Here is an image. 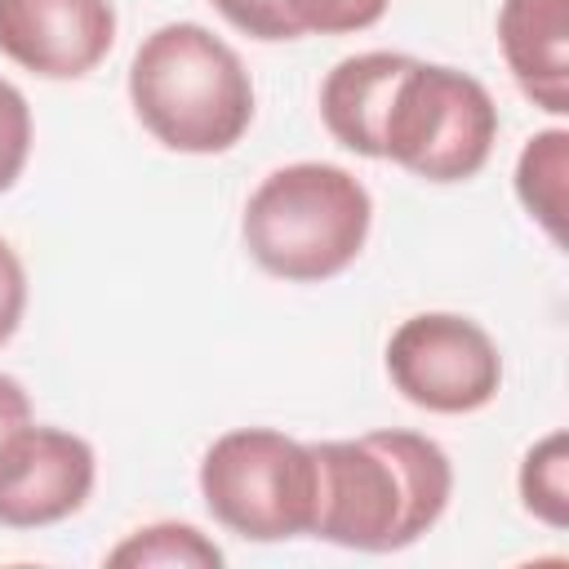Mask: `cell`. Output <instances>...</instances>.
<instances>
[{
  "instance_id": "obj_3",
  "label": "cell",
  "mask_w": 569,
  "mask_h": 569,
  "mask_svg": "<svg viewBox=\"0 0 569 569\" xmlns=\"http://www.w3.org/2000/svg\"><path fill=\"white\" fill-rule=\"evenodd\" d=\"M373 227V200L356 173L329 160L271 169L240 218L249 258L293 284H316L347 271Z\"/></svg>"
},
{
  "instance_id": "obj_13",
  "label": "cell",
  "mask_w": 569,
  "mask_h": 569,
  "mask_svg": "<svg viewBox=\"0 0 569 569\" xmlns=\"http://www.w3.org/2000/svg\"><path fill=\"white\" fill-rule=\"evenodd\" d=\"M520 498H525V511H533L542 525H551V529L569 525V440H565V431L542 436L525 453Z\"/></svg>"
},
{
  "instance_id": "obj_7",
  "label": "cell",
  "mask_w": 569,
  "mask_h": 569,
  "mask_svg": "<svg viewBox=\"0 0 569 569\" xmlns=\"http://www.w3.org/2000/svg\"><path fill=\"white\" fill-rule=\"evenodd\" d=\"M98 480L93 445L62 427H40L36 418L0 445V525L44 529L76 516Z\"/></svg>"
},
{
  "instance_id": "obj_12",
  "label": "cell",
  "mask_w": 569,
  "mask_h": 569,
  "mask_svg": "<svg viewBox=\"0 0 569 569\" xmlns=\"http://www.w3.org/2000/svg\"><path fill=\"white\" fill-rule=\"evenodd\" d=\"M107 565H133V569H147V565H164V569L196 565V569H218L222 565V547L213 538H204L196 525L160 520V525L133 529L124 542H116L107 551Z\"/></svg>"
},
{
  "instance_id": "obj_6",
  "label": "cell",
  "mask_w": 569,
  "mask_h": 569,
  "mask_svg": "<svg viewBox=\"0 0 569 569\" xmlns=\"http://www.w3.org/2000/svg\"><path fill=\"white\" fill-rule=\"evenodd\" d=\"M387 378L427 413H476L502 387V356L471 316L418 311L387 338Z\"/></svg>"
},
{
  "instance_id": "obj_4",
  "label": "cell",
  "mask_w": 569,
  "mask_h": 569,
  "mask_svg": "<svg viewBox=\"0 0 569 569\" xmlns=\"http://www.w3.org/2000/svg\"><path fill=\"white\" fill-rule=\"evenodd\" d=\"M200 498L222 529L249 542L302 538L320 502L316 449L271 427L222 431L200 458Z\"/></svg>"
},
{
  "instance_id": "obj_1",
  "label": "cell",
  "mask_w": 569,
  "mask_h": 569,
  "mask_svg": "<svg viewBox=\"0 0 569 569\" xmlns=\"http://www.w3.org/2000/svg\"><path fill=\"white\" fill-rule=\"evenodd\" d=\"M320 462L316 538L347 551L413 547L449 507L453 462L422 431H369L311 445Z\"/></svg>"
},
{
  "instance_id": "obj_14",
  "label": "cell",
  "mask_w": 569,
  "mask_h": 569,
  "mask_svg": "<svg viewBox=\"0 0 569 569\" xmlns=\"http://www.w3.org/2000/svg\"><path fill=\"white\" fill-rule=\"evenodd\" d=\"M391 0H280L289 36H351L373 27Z\"/></svg>"
},
{
  "instance_id": "obj_9",
  "label": "cell",
  "mask_w": 569,
  "mask_h": 569,
  "mask_svg": "<svg viewBox=\"0 0 569 569\" xmlns=\"http://www.w3.org/2000/svg\"><path fill=\"white\" fill-rule=\"evenodd\" d=\"M498 44L520 93L547 116L569 111V0H502Z\"/></svg>"
},
{
  "instance_id": "obj_18",
  "label": "cell",
  "mask_w": 569,
  "mask_h": 569,
  "mask_svg": "<svg viewBox=\"0 0 569 569\" xmlns=\"http://www.w3.org/2000/svg\"><path fill=\"white\" fill-rule=\"evenodd\" d=\"M27 422H31V396H27V387H22L18 378L0 373V445H4L18 427H27Z\"/></svg>"
},
{
  "instance_id": "obj_5",
  "label": "cell",
  "mask_w": 569,
  "mask_h": 569,
  "mask_svg": "<svg viewBox=\"0 0 569 569\" xmlns=\"http://www.w3.org/2000/svg\"><path fill=\"white\" fill-rule=\"evenodd\" d=\"M498 107L489 89L445 62L409 58L382 116V160L427 182H467L489 164Z\"/></svg>"
},
{
  "instance_id": "obj_11",
  "label": "cell",
  "mask_w": 569,
  "mask_h": 569,
  "mask_svg": "<svg viewBox=\"0 0 569 569\" xmlns=\"http://www.w3.org/2000/svg\"><path fill=\"white\" fill-rule=\"evenodd\" d=\"M565 178H569V133L565 129L533 133L516 160V196L556 244L565 240Z\"/></svg>"
},
{
  "instance_id": "obj_10",
  "label": "cell",
  "mask_w": 569,
  "mask_h": 569,
  "mask_svg": "<svg viewBox=\"0 0 569 569\" xmlns=\"http://www.w3.org/2000/svg\"><path fill=\"white\" fill-rule=\"evenodd\" d=\"M405 67H409V53L369 49V53L342 58L325 76V84H320V120L347 151L382 160V116H387L391 89H396Z\"/></svg>"
},
{
  "instance_id": "obj_16",
  "label": "cell",
  "mask_w": 569,
  "mask_h": 569,
  "mask_svg": "<svg viewBox=\"0 0 569 569\" xmlns=\"http://www.w3.org/2000/svg\"><path fill=\"white\" fill-rule=\"evenodd\" d=\"M236 31L253 36V40H293L280 13V0H209Z\"/></svg>"
},
{
  "instance_id": "obj_17",
  "label": "cell",
  "mask_w": 569,
  "mask_h": 569,
  "mask_svg": "<svg viewBox=\"0 0 569 569\" xmlns=\"http://www.w3.org/2000/svg\"><path fill=\"white\" fill-rule=\"evenodd\" d=\"M27 311V267L9 240H0V347L18 333Z\"/></svg>"
},
{
  "instance_id": "obj_8",
  "label": "cell",
  "mask_w": 569,
  "mask_h": 569,
  "mask_svg": "<svg viewBox=\"0 0 569 569\" xmlns=\"http://www.w3.org/2000/svg\"><path fill=\"white\" fill-rule=\"evenodd\" d=\"M116 44L111 0H0V53L44 80L89 76Z\"/></svg>"
},
{
  "instance_id": "obj_2",
  "label": "cell",
  "mask_w": 569,
  "mask_h": 569,
  "mask_svg": "<svg viewBox=\"0 0 569 569\" xmlns=\"http://www.w3.org/2000/svg\"><path fill=\"white\" fill-rule=\"evenodd\" d=\"M129 102L160 147L218 156L231 151L253 120V80L240 53L209 27L164 22L129 62Z\"/></svg>"
},
{
  "instance_id": "obj_15",
  "label": "cell",
  "mask_w": 569,
  "mask_h": 569,
  "mask_svg": "<svg viewBox=\"0 0 569 569\" xmlns=\"http://www.w3.org/2000/svg\"><path fill=\"white\" fill-rule=\"evenodd\" d=\"M31 156V107L18 84L0 76V196L22 178Z\"/></svg>"
}]
</instances>
